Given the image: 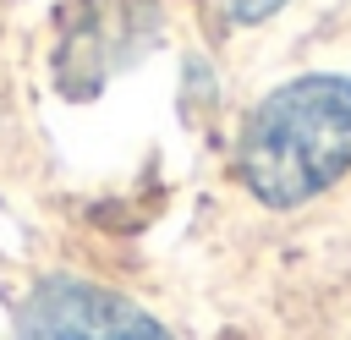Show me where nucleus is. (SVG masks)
Segmentation results:
<instances>
[{"mask_svg": "<svg viewBox=\"0 0 351 340\" xmlns=\"http://www.w3.org/2000/svg\"><path fill=\"white\" fill-rule=\"evenodd\" d=\"M236 170L269 208H296L351 170V77H296L241 126Z\"/></svg>", "mask_w": 351, "mask_h": 340, "instance_id": "obj_1", "label": "nucleus"}, {"mask_svg": "<svg viewBox=\"0 0 351 340\" xmlns=\"http://www.w3.org/2000/svg\"><path fill=\"white\" fill-rule=\"evenodd\" d=\"M16 340H176L159 318H148L137 302L55 274L33 285V296L16 313Z\"/></svg>", "mask_w": 351, "mask_h": 340, "instance_id": "obj_2", "label": "nucleus"}, {"mask_svg": "<svg viewBox=\"0 0 351 340\" xmlns=\"http://www.w3.org/2000/svg\"><path fill=\"white\" fill-rule=\"evenodd\" d=\"M285 0H219V11L230 16V22H263V16H274Z\"/></svg>", "mask_w": 351, "mask_h": 340, "instance_id": "obj_3", "label": "nucleus"}]
</instances>
